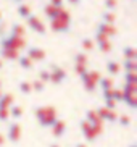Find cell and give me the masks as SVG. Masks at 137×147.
<instances>
[{"label": "cell", "instance_id": "obj_45", "mask_svg": "<svg viewBox=\"0 0 137 147\" xmlns=\"http://www.w3.org/2000/svg\"><path fill=\"white\" fill-rule=\"evenodd\" d=\"M0 89H2V79H0Z\"/></svg>", "mask_w": 137, "mask_h": 147}, {"label": "cell", "instance_id": "obj_28", "mask_svg": "<svg viewBox=\"0 0 137 147\" xmlns=\"http://www.w3.org/2000/svg\"><path fill=\"white\" fill-rule=\"evenodd\" d=\"M124 84H137V73H124Z\"/></svg>", "mask_w": 137, "mask_h": 147}, {"label": "cell", "instance_id": "obj_30", "mask_svg": "<svg viewBox=\"0 0 137 147\" xmlns=\"http://www.w3.org/2000/svg\"><path fill=\"white\" fill-rule=\"evenodd\" d=\"M44 87H45V84H44V82H40L39 79H34V81L31 82V89H32V91H36V92H42Z\"/></svg>", "mask_w": 137, "mask_h": 147}, {"label": "cell", "instance_id": "obj_21", "mask_svg": "<svg viewBox=\"0 0 137 147\" xmlns=\"http://www.w3.org/2000/svg\"><path fill=\"white\" fill-rule=\"evenodd\" d=\"M123 94H124V92H123ZM123 102H126L131 108H137V97H136V94H124Z\"/></svg>", "mask_w": 137, "mask_h": 147}, {"label": "cell", "instance_id": "obj_27", "mask_svg": "<svg viewBox=\"0 0 137 147\" xmlns=\"http://www.w3.org/2000/svg\"><path fill=\"white\" fill-rule=\"evenodd\" d=\"M99 49L102 50L103 53H108V52H111V49H113V44H111V40H105V42H100V44H99Z\"/></svg>", "mask_w": 137, "mask_h": 147}, {"label": "cell", "instance_id": "obj_14", "mask_svg": "<svg viewBox=\"0 0 137 147\" xmlns=\"http://www.w3.org/2000/svg\"><path fill=\"white\" fill-rule=\"evenodd\" d=\"M13 100H15L13 94H2V97H0V108H10L13 105Z\"/></svg>", "mask_w": 137, "mask_h": 147}, {"label": "cell", "instance_id": "obj_7", "mask_svg": "<svg viewBox=\"0 0 137 147\" xmlns=\"http://www.w3.org/2000/svg\"><path fill=\"white\" fill-rule=\"evenodd\" d=\"M21 138V125H18V123H10L8 126V141L11 144H18Z\"/></svg>", "mask_w": 137, "mask_h": 147}, {"label": "cell", "instance_id": "obj_35", "mask_svg": "<svg viewBox=\"0 0 137 147\" xmlns=\"http://www.w3.org/2000/svg\"><path fill=\"white\" fill-rule=\"evenodd\" d=\"M115 107H116V102L113 99H105V108H108V110H113V112H115Z\"/></svg>", "mask_w": 137, "mask_h": 147}, {"label": "cell", "instance_id": "obj_2", "mask_svg": "<svg viewBox=\"0 0 137 147\" xmlns=\"http://www.w3.org/2000/svg\"><path fill=\"white\" fill-rule=\"evenodd\" d=\"M81 131H82V134H84L86 141L94 142L95 138L102 133V125H94V126H92V125H89L86 120H82L81 121Z\"/></svg>", "mask_w": 137, "mask_h": 147}, {"label": "cell", "instance_id": "obj_20", "mask_svg": "<svg viewBox=\"0 0 137 147\" xmlns=\"http://www.w3.org/2000/svg\"><path fill=\"white\" fill-rule=\"evenodd\" d=\"M126 73H137V61L136 60H124L123 63Z\"/></svg>", "mask_w": 137, "mask_h": 147}, {"label": "cell", "instance_id": "obj_1", "mask_svg": "<svg viewBox=\"0 0 137 147\" xmlns=\"http://www.w3.org/2000/svg\"><path fill=\"white\" fill-rule=\"evenodd\" d=\"M36 117L39 120V125L42 128H52L55 125L56 118V110L53 107H39L36 108Z\"/></svg>", "mask_w": 137, "mask_h": 147}, {"label": "cell", "instance_id": "obj_12", "mask_svg": "<svg viewBox=\"0 0 137 147\" xmlns=\"http://www.w3.org/2000/svg\"><path fill=\"white\" fill-rule=\"evenodd\" d=\"M60 10L61 8H55V7H52V5L48 3V5H45V7H44V13H45V16H47L50 21H53V20H56V18H58Z\"/></svg>", "mask_w": 137, "mask_h": 147}, {"label": "cell", "instance_id": "obj_47", "mask_svg": "<svg viewBox=\"0 0 137 147\" xmlns=\"http://www.w3.org/2000/svg\"><path fill=\"white\" fill-rule=\"evenodd\" d=\"M0 23H2V13H0Z\"/></svg>", "mask_w": 137, "mask_h": 147}, {"label": "cell", "instance_id": "obj_24", "mask_svg": "<svg viewBox=\"0 0 137 147\" xmlns=\"http://www.w3.org/2000/svg\"><path fill=\"white\" fill-rule=\"evenodd\" d=\"M18 89H19V92H21V94H24V95H28V94H31V92H32L29 81H21L19 84H18Z\"/></svg>", "mask_w": 137, "mask_h": 147}, {"label": "cell", "instance_id": "obj_9", "mask_svg": "<svg viewBox=\"0 0 137 147\" xmlns=\"http://www.w3.org/2000/svg\"><path fill=\"white\" fill-rule=\"evenodd\" d=\"M97 32H99V34L107 36L108 39H110V37H115V36L118 34L116 28L111 26V24H107V23H100L99 26H97Z\"/></svg>", "mask_w": 137, "mask_h": 147}, {"label": "cell", "instance_id": "obj_16", "mask_svg": "<svg viewBox=\"0 0 137 147\" xmlns=\"http://www.w3.org/2000/svg\"><path fill=\"white\" fill-rule=\"evenodd\" d=\"M18 65L21 66L23 69H32L34 63H32V61H31L26 55H19V57H18Z\"/></svg>", "mask_w": 137, "mask_h": 147}, {"label": "cell", "instance_id": "obj_39", "mask_svg": "<svg viewBox=\"0 0 137 147\" xmlns=\"http://www.w3.org/2000/svg\"><path fill=\"white\" fill-rule=\"evenodd\" d=\"M76 147H87V146H86V142H79V144H76Z\"/></svg>", "mask_w": 137, "mask_h": 147}, {"label": "cell", "instance_id": "obj_38", "mask_svg": "<svg viewBox=\"0 0 137 147\" xmlns=\"http://www.w3.org/2000/svg\"><path fill=\"white\" fill-rule=\"evenodd\" d=\"M66 2H68V3H71V5H74V7L81 3V0H66Z\"/></svg>", "mask_w": 137, "mask_h": 147}, {"label": "cell", "instance_id": "obj_37", "mask_svg": "<svg viewBox=\"0 0 137 147\" xmlns=\"http://www.w3.org/2000/svg\"><path fill=\"white\" fill-rule=\"evenodd\" d=\"M50 5H52V7H55V8H61L63 0H50Z\"/></svg>", "mask_w": 137, "mask_h": 147}, {"label": "cell", "instance_id": "obj_6", "mask_svg": "<svg viewBox=\"0 0 137 147\" xmlns=\"http://www.w3.org/2000/svg\"><path fill=\"white\" fill-rule=\"evenodd\" d=\"M26 57H28L32 63H34V61H42L44 58H45V50H42V49H39V47H29L26 50Z\"/></svg>", "mask_w": 137, "mask_h": 147}, {"label": "cell", "instance_id": "obj_18", "mask_svg": "<svg viewBox=\"0 0 137 147\" xmlns=\"http://www.w3.org/2000/svg\"><path fill=\"white\" fill-rule=\"evenodd\" d=\"M120 69H121V66H120V63H116V61H107V71L111 76H116V74L120 73Z\"/></svg>", "mask_w": 137, "mask_h": 147}, {"label": "cell", "instance_id": "obj_4", "mask_svg": "<svg viewBox=\"0 0 137 147\" xmlns=\"http://www.w3.org/2000/svg\"><path fill=\"white\" fill-rule=\"evenodd\" d=\"M69 26H71V21H68V20H61V18L53 20V21H52V24H50L52 31H53V32H60V34L68 32Z\"/></svg>", "mask_w": 137, "mask_h": 147}, {"label": "cell", "instance_id": "obj_8", "mask_svg": "<svg viewBox=\"0 0 137 147\" xmlns=\"http://www.w3.org/2000/svg\"><path fill=\"white\" fill-rule=\"evenodd\" d=\"M95 113L99 115L100 120H107V121H111V123H116V121H118V115H116L113 110H108V108H105V107L97 108Z\"/></svg>", "mask_w": 137, "mask_h": 147}, {"label": "cell", "instance_id": "obj_29", "mask_svg": "<svg viewBox=\"0 0 137 147\" xmlns=\"http://www.w3.org/2000/svg\"><path fill=\"white\" fill-rule=\"evenodd\" d=\"M39 81L44 82V84L50 81V71H48V69H40V71H39Z\"/></svg>", "mask_w": 137, "mask_h": 147}, {"label": "cell", "instance_id": "obj_44", "mask_svg": "<svg viewBox=\"0 0 137 147\" xmlns=\"http://www.w3.org/2000/svg\"><path fill=\"white\" fill-rule=\"evenodd\" d=\"M2 66H3V61H2V60H0V68H2Z\"/></svg>", "mask_w": 137, "mask_h": 147}, {"label": "cell", "instance_id": "obj_41", "mask_svg": "<svg viewBox=\"0 0 137 147\" xmlns=\"http://www.w3.org/2000/svg\"><path fill=\"white\" fill-rule=\"evenodd\" d=\"M50 147H60V146H58V144H52Z\"/></svg>", "mask_w": 137, "mask_h": 147}, {"label": "cell", "instance_id": "obj_40", "mask_svg": "<svg viewBox=\"0 0 137 147\" xmlns=\"http://www.w3.org/2000/svg\"><path fill=\"white\" fill-rule=\"evenodd\" d=\"M5 142V138H3V136H2V134H0V146H2V144H3Z\"/></svg>", "mask_w": 137, "mask_h": 147}, {"label": "cell", "instance_id": "obj_17", "mask_svg": "<svg viewBox=\"0 0 137 147\" xmlns=\"http://www.w3.org/2000/svg\"><path fill=\"white\" fill-rule=\"evenodd\" d=\"M123 57H124V60H137V50L134 47H124Z\"/></svg>", "mask_w": 137, "mask_h": 147}, {"label": "cell", "instance_id": "obj_32", "mask_svg": "<svg viewBox=\"0 0 137 147\" xmlns=\"http://www.w3.org/2000/svg\"><path fill=\"white\" fill-rule=\"evenodd\" d=\"M136 89H137V84H124V87L121 91L124 94H136Z\"/></svg>", "mask_w": 137, "mask_h": 147}, {"label": "cell", "instance_id": "obj_11", "mask_svg": "<svg viewBox=\"0 0 137 147\" xmlns=\"http://www.w3.org/2000/svg\"><path fill=\"white\" fill-rule=\"evenodd\" d=\"M0 57L5 58V60H18L19 52L15 50V49H8V47H2L0 49Z\"/></svg>", "mask_w": 137, "mask_h": 147}, {"label": "cell", "instance_id": "obj_46", "mask_svg": "<svg viewBox=\"0 0 137 147\" xmlns=\"http://www.w3.org/2000/svg\"><path fill=\"white\" fill-rule=\"evenodd\" d=\"M2 94H3V92H2V89H0V97H2Z\"/></svg>", "mask_w": 137, "mask_h": 147}, {"label": "cell", "instance_id": "obj_10", "mask_svg": "<svg viewBox=\"0 0 137 147\" xmlns=\"http://www.w3.org/2000/svg\"><path fill=\"white\" fill-rule=\"evenodd\" d=\"M64 131H66V123H64L63 120H56L55 125L52 126V133H53V138H61L64 134Z\"/></svg>", "mask_w": 137, "mask_h": 147}, {"label": "cell", "instance_id": "obj_34", "mask_svg": "<svg viewBox=\"0 0 137 147\" xmlns=\"http://www.w3.org/2000/svg\"><path fill=\"white\" fill-rule=\"evenodd\" d=\"M10 112L8 108H0V121H8Z\"/></svg>", "mask_w": 137, "mask_h": 147}, {"label": "cell", "instance_id": "obj_5", "mask_svg": "<svg viewBox=\"0 0 137 147\" xmlns=\"http://www.w3.org/2000/svg\"><path fill=\"white\" fill-rule=\"evenodd\" d=\"M28 26L31 28V29L34 31V32H39V34H45V24H44L40 20H39V16H36V15H31L28 20Z\"/></svg>", "mask_w": 137, "mask_h": 147}, {"label": "cell", "instance_id": "obj_43", "mask_svg": "<svg viewBox=\"0 0 137 147\" xmlns=\"http://www.w3.org/2000/svg\"><path fill=\"white\" fill-rule=\"evenodd\" d=\"M129 147H137V144H131V146H129Z\"/></svg>", "mask_w": 137, "mask_h": 147}, {"label": "cell", "instance_id": "obj_26", "mask_svg": "<svg viewBox=\"0 0 137 147\" xmlns=\"http://www.w3.org/2000/svg\"><path fill=\"white\" fill-rule=\"evenodd\" d=\"M103 7H105V10L107 11H115L116 8H118V0H105L103 2Z\"/></svg>", "mask_w": 137, "mask_h": 147}, {"label": "cell", "instance_id": "obj_23", "mask_svg": "<svg viewBox=\"0 0 137 147\" xmlns=\"http://www.w3.org/2000/svg\"><path fill=\"white\" fill-rule=\"evenodd\" d=\"M8 112H10V117L16 118V120L23 117V107H19V105H11L8 108Z\"/></svg>", "mask_w": 137, "mask_h": 147}, {"label": "cell", "instance_id": "obj_33", "mask_svg": "<svg viewBox=\"0 0 137 147\" xmlns=\"http://www.w3.org/2000/svg\"><path fill=\"white\" fill-rule=\"evenodd\" d=\"M118 123L121 126H129L131 125V118L126 117V115H121V117H118Z\"/></svg>", "mask_w": 137, "mask_h": 147}, {"label": "cell", "instance_id": "obj_19", "mask_svg": "<svg viewBox=\"0 0 137 147\" xmlns=\"http://www.w3.org/2000/svg\"><path fill=\"white\" fill-rule=\"evenodd\" d=\"M24 26H21V24H11V29H10V34L16 36V37H24Z\"/></svg>", "mask_w": 137, "mask_h": 147}, {"label": "cell", "instance_id": "obj_31", "mask_svg": "<svg viewBox=\"0 0 137 147\" xmlns=\"http://www.w3.org/2000/svg\"><path fill=\"white\" fill-rule=\"evenodd\" d=\"M81 45H82V49L84 50H94V40L92 39H82V42H81Z\"/></svg>", "mask_w": 137, "mask_h": 147}, {"label": "cell", "instance_id": "obj_3", "mask_svg": "<svg viewBox=\"0 0 137 147\" xmlns=\"http://www.w3.org/2000/svg\"><path fill=\"white\" fill-rule=\"evenodd\" d=\"M48 71H50V81L53 84H61L66 79V71L63 68H60L58 65H55V63H50V69Z\"/></svg>", "mask_w": 137, "mask_h": 147}, {"label": "cell", "instance_id": "obj_22", "mask_svg": "<svg viewBox=\"0 0 137 147\" xmlns=\"http://www.w3.org/2000/svg\"><path fill=\"white\" fill-rule=\"evenodd\" d=\"M116 21V15L111 13V11H103L102 13V23H107V24H111Z\"/></svg>", "mask_w": 137, "mask_h": 147}, {"label": "cell", "instance_id": "obj_15", "mask_svg": "<svg viewBox=\"0 0 137 147\" xmlns=\"http://www.w3.org/2000/svg\"><path fill=\"white\" fill-rule=\"evenodd\" d=\"M97 84L100 86V89H102L103 92L110 91V89H111V86H113L111 78H107V76H100V79H99V82H97Z\"/></svg>", "mask_w": 137, "mask_h": 147}, {"label": "cell", "instance_id": "obj_25", "mask_svg": "<svg viewBox=\"0 0 137 147\" xmlns=\"http://www.w3.org/2000/svg\"><path fill=\"white\" fill-rule=\"evenodd\" d=\"M74 63L76 65H87V55L86 52H77L76 55H74Z\"/></svg>", "mask_w": 137, "mask_h": 147}, {"label": "cell", "instance_id": "obj_13", "mask_svg": "<svg viewBox=\"0 0 137 147\" xmlns=\"http://www.w3.org/2000/svg\"><path fill=\"white\" fill-rule=\"evenodd\" d=\"M31 15H32V11H31V7L28 3H19V5H18V16H19V18L28 20Z\"/></svg>", "mask_w": 137, "mask_h": 147}, {"label": "cell", "instance_id": "obj_36", "mask_svg": "<svg viewBox=\"0 0 137 147\" xmlns=\"http://www.w3.org/2000/svg\"><path fill=\"white\" fill-rule=\"evenodd\" d=\"M74 71H76L79 76H82L84 73H87V68L84 65H74Z\"/></svg>", "mask_w": 137, "mask_h": 147}, {"label": "cell", "instance_id": "obj_42", "mask_svg": "<svg viewBox=\"0 0 137 147\" xmlns=\"http://www.w3.org/2000/svg\"><path fill=\"white\" fill-rule=\"evenodd\" d=\"M13 2H16V3H21L23 0H13Z\"/></svg>", "mask_w": 137, "mask_h": 147}]
</instances>
